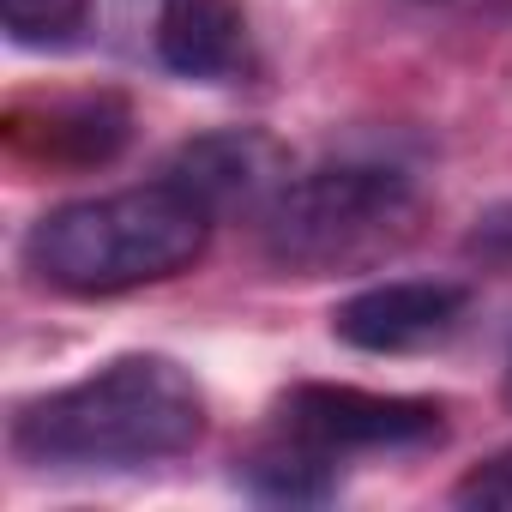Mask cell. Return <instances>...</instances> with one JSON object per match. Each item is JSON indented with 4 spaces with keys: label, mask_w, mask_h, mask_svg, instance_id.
I'll list each match as a JSON object with an SVG mask.
<instances>
[{
    "label": "cell",
    "mask_w": 512,
    "mask_h": 512,
    "mask_svg": "<svg viewBox=\"0 0 512 512\" xmlns=\"http://www.w3.org/2000/svg\"><path fill=\"white\" fill-rule=\"evenodd\" d=\"M163 175L193 193L211 217H235V211H266L272 193L290 181L284 175V151L266 139V133H253V127H229V133H199L187 139Z\"/></svg>",
    "instance_id": "cell-6"
},
{
    "label": "cell",
    "mask_w": 512,
    "mask_h": 512,
    "mask_svg": "<svg viewBox=\"0 0 512 512\" xmlns=\"http://www.w3.org/2000/svg\"><path fill=\"white\" fill-rule=\"evenodd\" d=\"M121 145H127V109L115 97H73L43 109V133L31 151L67 163H109Z\"/></svg>",
    "instance_id": "cell-9"
},
{
    "label": "cell",
    "mask_w": 512,
    "mask_h": 512,
    "mask_svg": "<svg viewBox=\"0 0 512 512\" xmlns=\"http://www.w3.org/2000/svg\"><path fill=\"white\" fill-rule=\"evenodd\" d=\"M284 434H302L308 446L350 458V452H416L446 434L440 404L398 398V392H362V386H326L308 380L284 398Z\"/></svg>",
    "instance_id": "cell-4"
},
{
    "label": "cell",
    "mask_w": 512,
    "mask_h": 512,
    "mask_svg": "<svg viewBox=\"0 0 512 512\" xmlns=\"http://www.w3.org/2000/svg\"><path fill=\"white\" fill-rule=\"evenodd\" d=\"M205 440L199 380L157 350L115 356L13 416V452L37 470H145Z\"/></svg>",
    "instance_id": "cell-1"
},
{
    "label": "cell",
    "mask_w": 512,
    "mask_h": 512,
    "mask_svg": "<svg viewBox=\"0 0 512 512\" xmlns=\"http://www.w3.org/2000/svg\"><path fill=\"white\" fill-rule=\"evenodd\" d=\"M338 464L344 458L308 446L302 434H278L272 446L241 458V488L272 500V506H320L338 494Z\"/></svg>",
    "instance_id": "cell-8"
},
{
    "label": "cell",
    "mask_w": 512,
    "mask_h": 512,
    "mask_svg": "<svg viewBox=\"0 0 512 512\" xmlns=\"http://www.w3.org/2000/svg\"><path fill=\"white\" fill-rule=\"evenodd\" d=\"M422 223V181L392 157H338L290 175L260 211L266 260L296 278L362 272L410 247Z\"/></svg>",
    "instance_id": "cell-3"
},
{
    "label": "cell",
    "mask_w": 512,
    "mask_h": 512,
    "mask_svg": "<svg viewBox=\"0 0 512 512\" xmlns=\"http://www.w3.org/2000/svg\"><path fill=\"white\" fill-rule=\"evenodd\" d=\"M506 392H512V362H506Z\"/></svg>",
    "instance_id": "cell-13"
},
{
    "label": "cell",
    "mask_w": 512,
    "mask_h": 512,
    "mask_svg": "<svg viewBox=\"0 0 512 512\" xmlns=\"http://www.w3.org/2000/svg\"><path fill=\"white\" fill-rule=\"evenodd\" d=\"M151 55L187 85H247L260 67L241 0H157Z\"/></svg>",
    "instance_id": "cell-7"
},
{
    "label": "cell",
    "mask_w": 512,
    "mask_h": 512,
    "mask_svg": "<svg viewBox=\"0 0 512 512\" xmlns=\"http://www.w3.org/2000/svg\"><path fill=\"white\" fill-rule=\"evenodd\" d=\"M458 506H512V446L494 452L488 464H476L458 488H452Z\"/></svg>",
    "instance_id": "cell-11"
},
{
    "label": "cell",
    "mask_w": 512,
    "mask_h": 512,
    "mask_svg": "<svg viewBox=\"0 0 512 512\" xmlns=\"http://www.w3.org/2000/svg\"><path fill=\"white\" fill-rule=\"evenodd\" d=\"M470 247H482V253H494V260H512V205H494L482 223H476V235H470Z\"/></svg>",
    "instance_id": "cell-12"
},
{
    "label": "cell",
    "mask_w": 512,
    "mask_h": 512,
    "mask_svg": "<svg viewBox=\"0 0 512 512\" xmlns=\"http://www.w3.org/2000/svg\"><path fill=\"white\" fill-rule=\"evenodd\" d=\"M0 25L19 49H73L91 31V0H0Z\"/></svg>",
    "instance_id": "cell-10"
},
{
    "label": "cell",
    "mask_w": 512,
    "mask_h": 512,
    "mask_svg": "<svg viewBox=\"0 0 512 512\" xmlns=\"http://www.w3.org/2000/svg\"><path fill=\"white\" fill-rule=\"evenodd\" d=\"M464 308H470L464 284H446V278H392V284H374V290L350 296L332 314V332L350 350H368V356H410V350H428V344L452 338L458 320H464Z\"/></svg>",
    "instance_id": "cell-5"
},
{
    "label": "cell",
    "mask_w": 512,
    "mask_h": 512,
    "mask_svg": "<svg viewBox=\"0 0 512 512\" xmlns=\"http://www.w3.org/2000/svg\"><path fill=\"white\" fill-rule=\"evenodd\" d=\"M211 229L217 217L169 175H157L151 187L91 193L37 217V229L25 235V266L67 296H121L187 272Z\"/></svg>",
    "instance_id": "cell-2"
}]
</instances>
